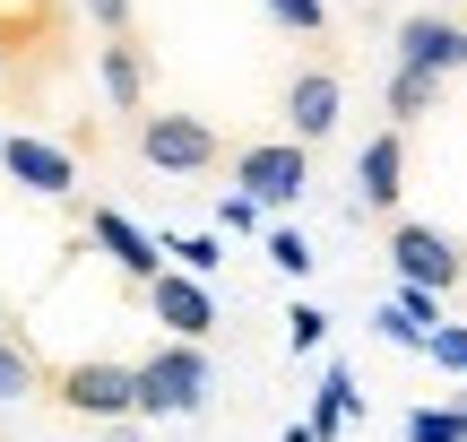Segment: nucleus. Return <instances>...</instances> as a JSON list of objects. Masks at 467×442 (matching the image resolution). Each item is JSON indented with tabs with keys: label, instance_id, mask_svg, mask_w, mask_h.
<instances>
[{
	"label": "nucleus",
	"instance_id": "f257e3e1",
	"mask_svg": "<svg viewBox=\"0 0 467 442\" xmlns=\"http://www.w3.org/2000/svg\"><path fill=\"white\" fill-rule=\"evenodd\" d=\"M78 26H87L78 0H0V44H9L35 113H44L52 79L69 87V69H78Z\"/></svg>",
	"mask_w": 467,
	"mask_h": 442
},
{
	"label": "nucleus",
	"instance_id": "f03ea898",
	"mask_svg": "<svg viewBox=\"0 0 467 442\" xmlns=\"http://www.w3.org/2000/svg\"><path fill=\"white\" fill-rule=\"evenodd\" d=\"M44 399H52L61 416H96V426H121V416H139V364H121V356L52 364V374H44Z\"/></svg>",
	"mask_w": 467,
	"mask_h": 442
},
{
	"label": "nucleus",
	"instance_id": "7ed1b4c3",
	"mask_svg": "<svg viewBox=\"0 0 467 442\" xmlns=\"http://www.w3.org/2000/svg\"><path fill=\"white\" fill-rule=\"evenodd\" d=\"M130 156L148 174H182V183H191V174H217L225 165V131L208 113H148L130 131Z\"/></svg>",
	"mask_w": 467,
	"mask_h": 442
},
{
	"label": "nucleus",
	"instance_id": "20e7f679",
	"mask_svg": "<svg viewBox=\"0 0 467 442\" xmlns=\"http://www.w3.org/2000/svg\"><path fill=\"white\" fill-rule=\"evenodd\" d=\"M208 391H217V374L200 347L165 339L156 356H139V416H208Z\"/></svg>",
	"mask_w": 467,
	"mask_h": 442
},
{
	"label": "nucleus",
	"instance_id": "39448f33",
	"mask_svg": "<svg viewBox=\"0 0 467 442\" xmlns=\"http://www.w3.org/2000/svg\"><path fill=\"white\" fill-rule=\"evenodd\" d=\"M389 269H399V287H424V295L467 287L459 235H441V226H424V217H389Z\"/></svg>",
	"mask_w": 467,
	"mask_h": 442
},
{
	"label": "nucleus",
	"instance_id": "423d86ee",
	"mask_svg": "<svg viewBox=\"0 0 467 442\" xmlns=\"http://www.w3.org/2000/svg\"><path fill=\"white\" fill-rule=\"evenodd\" d=\"M303 183H312V148H295V139H251V148H234V191H243L251 208H295Z\"/></svg>",
	"mask_w": 467,
	"mask_h": 442
},
{
	"label": "nucleus",
	"instance_id": "0eeeda50",
	"mask_svg": "<svg viewBox=\"0 0 467 442\" xmlns=\"http://www.w3.org/2000/svg\"><path fill=\"white\" fill-rule=\"evenodd\" d=\"M0 174H9L17 191H35V200H69V191H78V156L52 148L44 131H9L0 139Z\"/></svg>",
	"mask_w": 467,
	"mask_h": 442
},
{
	"label": "nucleus",
	"instance_id": "6e6552de",
	"mask_svg": "<svg viewBox=\"0 0 467 442\" xmlns=\"http://www.w3.org/2000/svg\"><path fill=\"white\" fill-rule=\"evenodd\" d=\"M337 113H347V79H337V69H295V79H285V139H295V148L337 139Z\"/></svg>",
	"mask_w": 467,
	"mask_h": 442
},
{
	"label": "nucleus",
	"instance_id": "1a4fd4ad",
	"mask_svg": "<svg viewBox=\"0 0 467 442\" xmlns=\"http://www.w3.org/2000/svg\"><path fill=\"white\" fill-rule=\"evenodd\" d=\"M139 304H148L182 347H208V330H217V295H208V278L165 269V278H148V287H139Z\"/></svg>",
	"mask_w": 467,
	"mask_h": 442
},
{
	"label": "nucleus",
	"instance_id": "9d476101",
	"mask_svg": "<svg viewBox=\"0 0 467 442\" xmlns=\"http://www.w3.org/2000/svg\"><path fill=\"white\" fill-rule=\"evenodd\" d=\"M399 191H407V131H381L355 156V217H399Z\"/></svg>",
	"mask_w": 467,
	"mask_h": 442
},
{
	"label": "nucleus",
	"instance_id": "9b49d317",
	"mask_svg": "<svg viewBox=\"0 0 467 442\" xmlns=\"http://www.w3.org/2000/svg\"><path fill=\"white\" fill-rule=\"evenodd\" d=\"M87 243H104V260H113L121 278H130V287H148V278H165V252H156V235L148 226H130L121 217V208H87Z\"/></svg>",
	"mask_w": 467,
	"mask_h": 442
},
{
	"label": "nucleus",
	"instance_id": "f8f14e48",
	"mask_svg": "<svg viewBox=\"0 0 467 442\" xmlns=\"http://www.w3.org/2000/svg\"><path fill=\"white\" fill-rule=\"evenodd\" d=\"M96 79L104 96H113V113H148V44L139 35H96Z\"/></svg>",
	"mask_w": 467,
	"mask_h": 442
},
{
	"label": "nucleus",
	"instance_id": "ddd939ff",
	"mask_svg": "<svg viewBox=\"0 0 467 442\" xmlns=\"http://www.w3.org/2000/svg\"><path fill=\"white\" fill-rule=\"evenodd\" d=\"M399 61H407V69H433V79H451V69L467 61V26H459V17L416 9V17L399 26Z\"/></svg>",
	"mask_w": 467,
	"mask_h": 442
},
{
	"label": "nucleus",
	"instance_id": "4468645a",
	"mask_svg": "<svg viewBox=\"0 0 467 442\" xmlns=\"http://www.w3.org/2000/svg\"><path fill=\"white\" fill-rule=\"evenodd\" d=\"M44 347H35V330L9 312V330H0V399H44Z\"/></svg>",
	"mask_w": 467,
	"mask_h": 442
},
{
	"label": "nucleus",
	"instance_id": "2eb2a0df",
	"mask_svg": "<svg viewBox=\"0 0 467 442\" xmlns=\"http://www.w3.org/2000/svg\"><path fill=\"white\" fill-rule=\"evenodd\" d=\"M372 330H381L389 347H424L441 330V295H424V287H399L381 312H372Z\"/></svg>",
	"mask_w": 467,
	"mask_h": 442
},
{
	"label": "nucleus",
	"instance_id": "dca6fc26",
	"mask_svg": "<svg viewBox=\"0 0 467 442\" xmlns=\"http://www.w3.org/2000/svg\"><path fill=\"white\" fill-rule=\"evenodd\" d=\"M364 416V391H355L347 364H329L320 374V399H312V442H337V426H355Z\"/></svg>",
	"mask_w": 467,
	"mask_h": 442
},
{
	"label": "nucleus",
	"instance_id": "f3484780",
	"mask_svg": "<svg viewBox=\"0 0 467 442\" xmlns=\"http://www.w3.org/2000/svg\"><path fill=\"white\" fill-rule=\"evenodd\" d=\"M389 121H399V131H407V121H424V113H441V79H433V69H389Z\"/></svg>",
	"mask_w": 467,
	"mask_h": 442
},
{
	"label": "nucleus",
	"instance_id": "a211bd4d",
	"mask_svg": "<svg viewBox=\"0 0 467 442\" xmlns=\"http://www.w3.org/2000/svg\"><path fill=\"white\" fill-rule=\"evenodd\" d=\"M156 252H173V260H182V278H208V269H217V235H156Z\"/></svg>",
	"mask_w": 467,
	"mask_h": 442
},
{
	"label": "nucleus",
	"instance_id": "6ab92c4d",
	"mask_svg": "<svg viewBox=\"0 0 467 442\" xmlns=\"http://www.w3.org/2000/svg\"><path fill=\"white\" fill-rule=\"evenodd\" d=\"M320 339H329V312H320V304H285V347H295V356H312Z\"/></svg>",
	"mask_w": 467,
	"mask_h": 442
},
{
	"label": "nucleus",
	"instance_id": "aec40b11",
	"mask_svg": "<svg viewBox=\"0 0 467 442\" xmlns=\"http://www.w3.org/2000/svg\"><path fill=\"white\" fill-rule=\"evenodd\" d=\"M268 260H277L285 278H312V243H303L295 226H268Z\"/></svg>",
	"mask_w": 467,
	"mask_h": 442
},
{
	"label": "nucleus",
	"instance_id": "412c9836",
	"mask_svg": "<svg viewBox=\"0 0 467 442\" xmlns=\"http://www.w3.org/2000/svg\"><path fill=\"white\" fill-rule=\"evenodd\" d=\"M260 9L277 17L285 35H320V26H329V9H320V0H260Z\"/></svg>",
	"mask_w": 467,
	"mask_h": 442
},
{
	"label": "nucleus",
	"instance_id": "4be33fe9",
	"mask_svg": "<svg viewBox=\"0 0 467 442\" xmlns=\"http://www.w3.org/2000/svg\"><path fill=\"white\" fill-rule=\"evenodd\" d=\"M424 356H433L441 374H467V321H441L433 339H424Z\"/></svg>",
	"mask_w": 467,
	"mask_h": 442
},
{
	"label": "nucleus",
	"instance_id": "5701e85b",
	"mask_svg": "<svg viewBox=\"0 0 467 442\" xmlns=\"http://www.w3.org/2000/svg\"><path fill=\"white\" fill-rule=\"evenodd\" d=\"M78 17L96 35H139V17H130V0H78Z\"/></svg>",
	"mask_w": 467,
	"mask_h": 442
},
{
	"label": "nucleus",
	"instance_id": "b1692460",
	"mask_svg": "<svg viewBox=\"0 0 467 442\" xmlns=\"http://www.w3.org/2000/svg\"><path fill=\"white\" fill-rule=\"evenodd\" d=\"M407 442H467V434H459L451 408H416V416H407Z\"/></svg>",
	"mask_w": 467,
	"mask_h": 442
},
{
	"label": "nucleus",
	"instance_id": "393cba45",
	"mask_svg": "<svg viewBox=\"0 0 467 442\" xmlns=\"http://www.w3.org/2000/svg\"><path fill=\"white\" fill-rule=\"evenodd\" d=\"M217 226H225V235H251V226H260V208H251L243 191H225V200H217Z\"/></svg>",
	"mask_w": 467,
	"mask_h": 442
},
{
	"label": "nucleus",
	"instance_id": "a878e982",
	"mask_svg": "<svg viewBox=\"0 0 467 442\" xmlns=\"http://www.w3.org/2000/svg\"><path fill=\"white\" fill-rule=\"evenodd\" d=\"M451 416H459V434H467V391H459V399H451Z\"/></svg>",
	"mask_w": 467,
	"mask_h": 442
},
{
	"label": "nucleus",
	"instance_id": "bb28decb",
	"mask_svg": "<svg viewBox=\"0 0 467 442\" xmlns=\"http://www.w3.org/2000/svg\"><path fill=\"white\" fill-rule=\"evenodd\" d=\"M0 330H9V304H0Z\"/></svg>",
	"mask_w": 467,
	"mask_h": 442
},
{
	"label": "nucleus",
	"instance_id": "cd10ccee",
	"mask_svg": "<svg viewBox=\"0 0 467 442\" xmlns=\"http://www.w3.org/2000/svg\"><path fill=\"white\" fill-rule=\"evenodd\" d=\"M0 139H9V131H0Z\"/></svg>",
	"mask_w": 467,
	"mask_h": 442
},
{
	"label": "nucleus",
	"instance_id": "c85d7f7f",
	"mask_svg": "<svg viewBox=\"0 0 467 442\" xmlns=\"http://www.w3.org/2000/svg\"><path fill=\"white\" fill-rule=\"evenodd\" d=\"M459 69H467V61H459Z\"/></svg>",
	"mask_w": 467,
	"mask_h": 442
}]
</instances>
